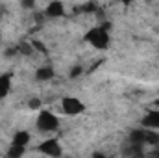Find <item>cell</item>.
I'll return each mask as SVG.
<instances>
[{"label":"cell","instance_id":"1","mask_svg":"<svg viewBox=\"0 0 159 158\" xmlns=\"http://www.w3.org/2000/svg\"><path fill=\"white\" fill-rule=\"evenodd\" d=\"M85 39L89 41L94 48H106V47L109 45L107 28H106V26H96V28H93V30L85 36Z\"/></svg>","mask_w":159,"mask_h":158},{"label":"cell","instance_id":"2","mask_svg":"<svg viewBox=\"0 0 159 158\" xmlns=\"http://www.w3.org/2000/svg\"><path fill=\"white\" fill-rule=\"evenodd\" d=\"M57 126H59V119L56 117L52 112L43 110L37 116V128L41 132H54V130H57Z\"/></svg>","mask_w":159,"mask_h":158},{"label":"cell","instance_id":"3","mask_svg":"<svg viewBox=\"0 0 159 158\" xmlns=\"http://www.w3.org/2000/svg\"><path fill=\"white\" fill-rule=\"evenodd\" d=\"M61 108H63V112L67 116H78V114H81L85 110L83 102L80 99H76V97H65L61 101Z\"/></svg>","mask_w":159,"mask_h":158},{"label":"cell","instance_id":"4","mask_svg":"<svg viewBox=\"0 0 159 158\" xmlns=\"http://www.w3.org/2000/svg\"><path fill=\"white\" fill-rule=\"evenodd\" d=\"M41 153H44V155H48V156H61V147H59V143L56 141V140H46V141H43L39 147Z\"/></svg>","mask_w":159,"mask_h":158},{"label":"cell","instance_id":"5","mask_svg":"<svg viewBox=\"0 0 159 158\" xmlns=\"http://www.w3.org/2000/svg\"><path fill=\"white\" fill-rule=\"evenodd\" d=\"M141 125L144 128H152V130H159V108L148 112L144 117L141 119Z\"/></svg>","mask_w":159,"mask_h":158},{"label":"cell","instance_id":"6","mask_svg":"<svg viewBox=\"0 0 159 158\" xmlns=\"http://www.w3.org/2000/svg\"><path fill=\"white\" fill-rule=\"evenodd\" d=\"M63 13H65V6H63L59 0L50 2L48 7H46V15H48V17H61Z\"/></svg>","mask_w":159,"mask_h":158},{"label":"cell","instance_id":"7","mask_svg":"<svg viewBox=\"0 0 159 158\" xmlns=\"http://www.w3.org/2000/svg\"><path fill=\"white\" fill-rule=\"evenodd\" d=\"M35 78L41 80V82H46V80L54 78V69H52V67H48V65L39 67V69H37V73H35Z\"/></svg>","mask_w":159,"mask_h":158},{"label":"cell","instance_id":"8","mask_svg":"<svg viewBox=\"0 0 159 158\" xmlns=\"http://www.w3.org/2000/svg\"><path fill=\"white\" fill-rule=\"evenodd\" d=\"M13 143L26 147V145L30 143V134H28L26 130H20V132H17V134H15V138H13Z\"/></svg>","mask_w":159,"mask_h":158},{"label":"cell","instance_id":"9","mask_svg":"<svg viewBox=\"0 0 159 158\" xmlns=\"http://www.w3.org/2000/svg\"><path fill=\"white\" fill-rule=\"evenodd\" d=\"M9 86H11V78L7 75H0V99H4L7 95Z\"/></svg>","mask_w":159,"mask_h":158},{"label":"cell","instance_id":"10","mask_svg":"<svg viewBox=\"0 0 159 158\" xmlns=\"http://www.w3.org/2000/svg\"><path fill=\"white\" fill-rule=\"evenodd\" d=\"M7 155L9 156H20V155H24V147L17 145V143H11V149L7 151Z\"/></svg>","mask_w":159,"mask_h":158},{"label":"cell","instance_id":"11","mask_svg":"<svg viewBox=\"0 0 159 158\" xmlns=\"http://www.w3.org/2000/svg\"><path fill=\"white\" fill-rule=\"evenodd\" d=\"M28 106H30L32 110H37V108H41V101H39V99H32Z\"/></svg>","mask_w":159,"mask_h":158},{"label":"cell","instance_id":"12","mask_svg":"<svg viewBox=\"0 0 159 158\" xmlns=\"http://www.w3.org/2000/svg\"><path fill=\"white\" fill-rule=\"evenodd\" d=\"M20 4H22L26 9H30V7H34V6H35V0H20Z\"/></svg>","mask_w":159,"mask_h":158},{"label":"cell","instance_id":"13","mask_svg":"<svg viewBox=\"0 0 159 158\" xmlns=\"http://www.w3.org/2000/svg\"><path fill=\"white\" fill-rule=\"evenodd\" d=\"M72 77H78V75H81V67H74V71L70 73Z\"/></svg>","mask_w":159,"mask_h":158},{"label":"cell","instance_id":"14","mask_svg":"<svg viewBox=\"0 0 159 158\" xmlns=\"http://www.w3.org/2000/svg\"><path fill=\"white\" fill-rule=\"evenodd\" d=\"M156 106H157V108H159V99H157V102H156Z\"/></svg>","mask_w":159,"mask_h":158},{"label":"cell","instance_id":"15","mask_svg":"<svg viewBox=\"0 0 159 158\" xmlns=\"http://www.w3.org/2000/svg\"><path fill=\"white\" fill-rule=\"evenodd\" d=\"M0 41H2V30H0Z\"/></svg>","mask_w":159,"mask_h":158},{"label":"cell","instance_id":"16","mask_svg":"<svg viewBox=\"0 0 159 158\" xmlns=\"http://www.w3.org/2000/svg\"><path fill=\"white\" fill-rule=\"evenodd\" d=\"M122 2H129V0H122Z\"/></svg>","mask_w":159,"mask_h":158}]
</instances>
